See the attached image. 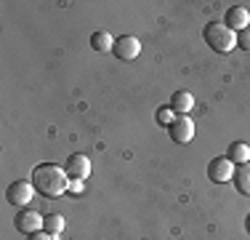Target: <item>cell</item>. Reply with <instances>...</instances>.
Returning <instances> with one entry per match:
<instances>
[{"label": "cell", "mask_w": 250, "mask_h": 240, "mask_svg": "<svg viewBox=\"0 0 250 240\" xmlns=\"http://www.w3.org/2000/svg\"><path fill=\"white\" fill-rule=\"evenodd\" d=\"M32 187L40 197L53 200V197L64 195V192L69 190V176H67V171L59 168L56 163H40V166H35V171H32Z\"/></svg>", "instance_id": "obj_1"}, {"label": "cell", "mask_w": 250, "mask_h": 240, "mask_svg": "<svg viewBox=\"0 0 250 240\" xmlns=\"http://www.w3.org/2000/svg\"><path fill=\"white\" fill-rule=\"evenodd\" d=\"M202 38H205L208 48H213L216 53H229L237 48V35L231 32L226 24L221 22H210L205 29H202Z\"/></svg>", "instance_id": "obj_2"}, {"label": "cell", "mask_w": 250, "mask_h": 240, "mask_svg": "<svg viewBox=\"0 0 250 240\" xmlns=\"http://www.w3.org/2000/svg\"><path fill=\"white\" fill-rule=\"evenodd\" d=\"M32 197H35V187H32V182H24V179L14 182L8 187V192H5V200L16 208H27V203L32 200Z\"/></svg>", "instance_id": "obj_3"}, {"label": "cell", "mask_w": 250, "mask_h": 240, "mask_svg": "<svg viewBox=\"0 0 250 240\" xmlns=\"http://www.w3.org/2000/svg\"><path fill=\"white\" fill-rule=\"evenodd\" d=\"M112 53H115L120 62H133V59L141 53V40L136 38V35H123V38L115 40Z\"/></svg>", "instance_id": "obj_4"}, {"label": "cell", "mask_w": 250, "mask_h": 240, "mask_svg": "<svg viewBox=\"0 0 250 240\" xmlns=\"http://www.w3.org/2000/svg\"><path fill=\"white\" fill-rule=\"evenodd\" d=\"M43 219L45 216H40L38 211H32V208H21V211L16 214V219H14V227L19 232H24V235H32V232L43 230Z\"/></svg>", "instance_id": "obj_5"}, {"label": "cell", "mask_w": 250, "mask_h": 240, "mask_svg": "<svg viewBox=\"0 0 250 240\" xmlns=\"http://www.w3.org/2000/svg\"><path fill=\"white\" fill-rule=\"evenodd\" d=\"M168 134H170V139H173L176 144H189V142L194 139V123H192V118H189V115L176 118L173 123L168 125Z\"/></svg>", "instance_id": "obj_6"}, {"label": "cell", "mask_w": 250, "mask_h": 240, "mask_svg": "<svg viewBox=\"0 0 250 240\" xmlns=\"http://www.w3.org/2000/svg\"><path fill=\"white\" fill-rule=\"evenodd\" d=\"M234 176V163L229 158H213L208 163V179L216 184H226L229 179Z\"/></svg>", "instance_id": "obj_7"}, {"label": "cell", "mask_w": 250, "mask_h": 240, "mask_svg": "<svg viewBox=\"0 0 250 240\" xmlns=\"http://www.w3.org/2000/svg\"><path fill=\"white\" fill-rule=\"evenodd\" d=\"M64 171H67L69 179H80V182H85V179L91 176V160H88L85 155H69L67 163H64Z\"/></svg>", "instance_id": "obj_8"}, {"label": "cell", "mask_w": 250, "mask_h": 240, "mask_svg": "<svg viewBox=\"0 0 250 240\" xmlns=\"http://www.w3.org/2000/svg\"><path fill=\"white\" fill-rule=\"evenodd\" d=\"M226 27L231 29V32H242V29L250 27V14L245 5H231L229 11H226Z\"/></svg>", "instance_id": "obj_9"}, {"label": "cell", "mask_w": 250, "mask_h": 240, "mask_svg": "<svg viewBox=\"0 0 250 240\" xmlns=\"http://www.w3.org/2000/svg\"><path fill=\"white\" fill-rule=\"evenodd\" d=\"M170 110L176 112V118H181V115H187V112H192V107H194V96L189 94V91H173V96H170Z\"/></svg>", "instance_id": "obj_10"}, {"label": "cell", "mask_w": 250, "mask_h": 240, "mask_svg": "<svg viewBox=\"0 0 250 240\" xmlns=\"http://www.w3.org/2000/svg\"><path fill=\"white\" fill-rule=\"evenodd\" d=\"M234 187L240 195H250V163H242L234 168V176H231Z\"/></svg>", "instance_id": "obj_11"}, {"label": "cell", "mask_w": 250, "mask_h": 240, "mask_svg": "<svg viewBox=\"0 0 250 240\" xmlns=\"http://www.w3.org/2000/svg\"><path fill=\"white\" fill-rule=\"evenodd\" d=\"M226 158H229L231 163H237V166L250 163V147L245 142H231L229 149H226Z\"/></svg>", "instance_id": "obj_12"}, {"label": "cell", "mask_w": 250, "mask_h": 240, "mask_svg": "<svg viewBox=\"0 0 250 240\" xmlns=\"http://www.w3.org/2000/svg\"><path fill=\"white\" fill-rule=\"evenodd\" d=\"M91 48H93V51H99V53L112 51V48H115V38H112L109 32H104V29H99V32L91 35Z\"/></svg>", "instance_id": "obj_13"}, {"label": "cell", "mask_w": 250, "mask_h": 240, "mask_svg": "<svg viewBox=\"0 0 250 240\" xmlns=\"http://www.w3.org/2000/svg\"><path fill=\"white\" fill-rule=\"evenodd\" d=\"M62 230H64V216L48 214L43 219V232H48L51 238H59V235H62Z\"/></svg>", "instance_id": "obj_14"}, {"label": "cell", "mask_w": 250, "mask_h": 240, "mask_svg": "<svg viewBox=\"0 0 250 240\" xmlns=\"http://www.w3.org/2000/svg\"><path fill=\"white\" fill-rule=\"evenodd\" d=\"M173 120H176V112L170 110V107H160L157 110V123L160 125H170Z\"/></svg>", "instance_id": "obj_15"}, {"label": "cell", "mask_w": 250, "mask_h": 240, "mask_svg": "<svg viewBox=\"0 0 250 240\" xmlns=\"http://www.w3.org/2000/svg\"><path fill=\"white\" fill-rule=\"evenodd\" d=\"M237 46H240L242 51H250V27L242 29V32H237Z\"/></svg>", "instance_id": "obj_16"}, {"label": "cell", "mask_w": 250, "mask_h": 240, "mask_svg": "<svg viewBox=\"0 0 250 240\" xmlns=\"http://www.w3.org/2000/svg\"><path fill=\"white\" fill-rule=\"evenodd\" d=\"M69 192H72V195H80V192H83V182H80V179H69Z\"/></svg>", "instance_id": "obj_17"}, {"label": "cell", "mask_w": 250, "mask_h": 240, "mask_svg": "<svg viewBox=\"0 0 250 240\" xmlns=\"http://www.w3.org/2000/svg\"><path fill=\"white\" fill-rule=\"evenodd\" d=\"M27 240H53V238L48 235V232L40 230V232H32V235H27Z\"/></svg>", "instance_id": "obj_18"}, {"label": "cell", "mask_w": 250, "mask_h": 240, "mask_svg": "<svg viewBox=\"0 0 250 240\" xmlns=\"http://www.w3.org/2000/svg\"><path fill=\"white\" fill-rule=\"evenodd\" d=\"M245 227H248V232H250V216H248V221H245Z\"/></svg>", "instance_id": "obj_19"}]
</instances>
